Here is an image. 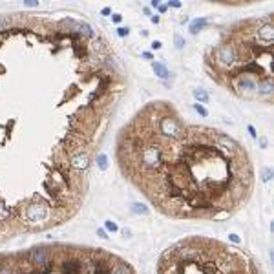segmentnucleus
I'll use <instances>...</instances> for the list:
<instances>
[{"instance_id":"4","label":"nucleus","mask_w":274,"mask_h":274,"mask_svg":"<svg viewBox=\"0 0 274 274\" xmlns=\"http://www.w3.org/2000/svg\"><path fill=\"white\" fill-rule=\"evenodd\" d=\"M154 70H156V73L159 75L161 79H165V77H168V70L163 66V64H159V62H154Z\"/></svg>"},{"instance_id":"13","label":"nucleus","mask_w":274,"mask_h":274,"mask_svg":"<svg viewBox=\"0 0 274 274\" xmlns=\"http://www.w3.org/2000/svg\"><path fill=\"white\" fill-rule=\"evenodd\" d=\"M152 48H154V49H159V48H161V42H154V44H152Z\"/></svg>"},{"instance_id":"11","label":"nucleus","mask_w":274,"mask_h":274,"mask_svg":"<svg viewBox=\"0 0 274 274\" xmlns=\"http://www.w3.org/2000/svg\"><path fill=\"white\" fill-rule=\"evenodd\" d=\"M117 31H119V35H121V37L128 35V29H126V28H121V29H117Z\"/></svg>"},{"instance_id":"12","label":"nucleus","mask_w":274,"mask_h":274,"mask_svg":"<svg viewBox=\"0 0 274 274\" xmlns=\"http://www.w3.org/2000/svg\"><path fill=\"white\" fill-rule=\"evenodd\" d=\"M230 239H232L234 243H239V238H238V236H236V234H230Z\"/></svg>"},{"instance_id":"10","label":"nucleus","mask_w":274,"mask_h":274,"mask_svg":"<svg viewBox=\"0 0 274 274\" xmlns=\"http://www.w3.org/2000/svg\"><path fill=\"white\" fill-rule=\"evenodd\" d=\"M134 207H135V208H134L135 212H143V214H148V208H144V207L141 208V205H134Z\"/></svg>"},{"instance_id":"6","label":"nucleus","mask_w":274,"mask_h":274,"mask_svg":"<svg viewBox=\"0 0 274 274\" xmlns=\"http://www.w3.org/2000/svg\"><path fill=\"white\" fill-rule=\"evenodd\" d=\"M97 161H99V166H101L102 170H104V168L108 166V165H106V156H102V154H101V156L97 157Z\"/></svg>"},{"instance_id":"2","label":"nucleus","mask_w":274,"mask_h":274,"mask_svg":"<svg viewBox=\"0 0 274 274\" xmlns=\"http://www.w3.org/2000/svg\"><path fill=\"white\" fill-rule=\"evenodd\" d=\"M252 20L239 24L221 42L208 60L214 66L210 77L245 97L272 92V24L250 28Z\"/></svg>"},{"instance_id":"3","label":"nucleus","mask_w":274,"mask_h":274,"mask_svg":"<svg viewBox=\"0 0 274 274\" xmlns=\"http://www.w3.org/2000/svg\"><path fill=\"white\" fill-rule=\"evenodd\" d=\"M159 274H258V269L216 241L188 239L168 249Z\"/></svg>"},{"instance_id":"9","label":"nucleus","mask_w":274,"mask_h":274,"mask_svg":"<svg viewBox=\"0 0 274 274\" xmlns=\"http://www.w3.org/2000/svg\"><path fill=\"white\" fill-rule=\"evenodd\" d=\"M176 46L177 48H183V46H185V40L181 39L179 35H176Z\"/></svg>"},{"instance_id":"7","label":"nucleus","mask_w":274,"mask_h":274,"mask_svg":"<svg viewBox=\"0 0 274 274\" xmlns=\"http://www.w3.org/2000/svg\"><path fill=\"white\" fill-rule=\"evenodd\" d=\"M194 108H196V112H199V113H201V115H203V117H207V115H208V113H207V110H205V108H201V106H199V104H196V106H194Z\"/></svg>"},{"instance_id":"14","label":"nucleus","mask_w":274,"mask_h":274,"mask_svg":"<svg viewBox=\"0 0 274 274\" xmlns=\"http://www.w3.org/2000/svg\"><path fill=\"white\" fill-rule=\"evenodd\" d=\"M113 22H121V15H113Z\"/></svg>"},{"instance_id":"5","label":"nucleus","mask_w":274,"mask_h":274,"mask_svg":"<svg viewBox=\"0 0 274 274\" xmlns=\"http://www.w3.org/2000/svg\"><path fill=\"white\" fill-rule=\"evenodd\" d=\"M194 95H196L197 99H201L203 102H207V101H208V97H207V93H205V92H201V90H194Z\"/></svg>"},{"instance_id":"1","label":"nucleus","mask_w":274,"mask_h":274,"mask_svg":"<svg viewBox=\"0 0 274 274\" xmlns=\"http://www.w3.org/2000/svg\"><path fill=\"white\" fill-rule=\"evenodd\" d=\"M124 176L166 214L216 216L250 190L245 150L225 134L183 122L168 102H152L122 128L117 146Z\"/></svg>"},{"instance_id":"8","label":"nucleus","mask_w":274,"mask_h":274,"mask_svg":"<svg viewBox=\"0 0 274 274\" xmlns=\"http://www.w3.org/2000/svg\"><path fill=\"white\" fill-rule=\"evenodd\" d=\"M106 229L113 232V230H117V225H115V223H112V221H106Z\"/></svg>"}]
</instances>
